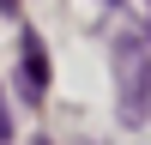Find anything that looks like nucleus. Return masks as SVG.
Instances as JSON below:
<instances>
[{
    "instance_id": "obj_1",
    "label": "nucleus",
    "mask_w": 151,
    "mask_h": 145,
    "mask_svg": "<svg viewBox=\"0 0 151 145\" xmlns=\"http://www.w3.org/2000/svg\"><path fill=\"white\" fill-rule=\"evenodd\" d=\"M115 79H121V127H145L151 121V42L145 36L115 42Z\"/></svg>"
},
{
    "instance_id": "obj_2",
    "label": "nucleus",
    "mask_w": 151,
    "mask_h": 145,
    "mask_svg": "<svg viewBox=\"0 0 151 145\" xmlns=\"http://www.w3.org/2000/svg\"><path fill=\"white\" fill-rule=\"evenodd\" d=\"M18 55H24V72H18V91H24V97L36 103V97L48 91V48H42V36H36V30H24V36H18Z\"/></svg>"
},
{
    "instance_id": "obj_3",
    "label": "nucleus",
    "mask_w": 151,
    "mask_h": 145,
    "mask_svg": "<svg viewBox=\"0 0 151 145\" xmlns=\"http://www.w3.org/2000/svg\"><path fill=\"white\" fill-rule=\"evenodd\" d=\"M12 139V115H6V103H0V145Z\"/></svg>"
},
{
    "instance_id": "obj_4",
    "label": "nucleus",
    "mask_w": 151,
    "mask_h": 145,
    "mask_svg": "<svg viewBox=\"0 0 151 145\" xmlns=\"http://www.w3.org/2000/svg\"><path fill=\"white\" fill-rule=\"evenodd\" d=\"M0 6H6V12H12V6H18V0H0Z\"/></svg>"
}]
</instances>
